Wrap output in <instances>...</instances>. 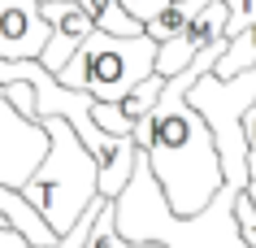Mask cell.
<instances>
[{
  "label": "cell",
  "instance_id": "cell-1",
  "mask_svg": "<svg viewBox=\"0 0 256 248\" xmlns=\"http://www.w3.org/2000/svg\"><path fill=\"white\" fill-rule=\"evenodd\" d=\"M230 48V40H217L213 48H204L182 74L165 83L161 100L152 105L144 118L135 122V139L148 152L152 174L161 183L165 200L178 218H191L200 209L213 205V196L226 187V165H222V148L208 118L191 105V83H200L208 70H217L222 53Z\"/></svg>",
  "mask_w": 256,
  "mask_h": 248
},
{
  "label": "cell",
  "instance_id": "cell-8",
  "mask_svg": "<svg viewBox=\"0 0 256 248\" xmlns=\"http://www.w3.org/2000/svg\"><path fill=\"white\" fill-rule=\"evenodd\" d=\"M78 5L96 18V27L108 31V35H144L148 31V22H139L122 0H78Z\"/></svg>",
  "mask_w": 256,
  "mask_h": 248
},
{
  "label": "cell",
  "instance_id": "cell-2",
  "mask_svg": "<svg viewBox=\"0 0 256 248\" xmlns=\"http://www.w3.org/2000/svg\"><path fill=\"white\" fill-rule=\"evenodd\" d=\"M234 205H239V192L222 187L208 209L191 213V218H178L165 200L156 174H152V161L144 148H139V165L130 174V183L113 196L118 231L126 239H161L165 248H256L248 244Z\"/></svg>",
  "mask_w": 256,
  "mask_h": 248
},
{
  "label": "cell",
  "instance_id": "cell-7",
  "mask_svg": "<svg viewBox=\"0 0 256 248\" xmlns=\"http://www.w3.org/2000/svg\"><path fill=\"white\" fill-rule=\"evenodd\" d=\"M52 31L56 27L44 14V0H0V57L9 61L44 57Z\"/></svg>",
  "mask_w": 256,
  "mask_h": 248
},
{
  "label": "cell",
  "instance_id": "cell-10",
  "mask_svg": "<svg viewBox=\"0 0 256 248\" xmlns=\"http://www.w3.org/2000/svg\"><path fill=\"white\" fill-rule=\"evenodd\" d=\"M252 66H256V22L230 40V48L222 53V61H217V74L230 79V74H243V70H252Z\"/></svg>",
  "mask_w": 256,
  "mask_h": 248
},
{
  "label": "cell",
  "instance_id": "cell-11",
  "mask_svg": "<svg viewBox=\"0 0 256 248\" xmlns=\"http://www.w3.org/2000/svg\"><path fill=\"white\" fill-rule=\"evenodd\" d=\"M96 122L104 131H113V135H135V118L113 100H96Z\"/></svg>",
  "mask_w": 256,
  "mask_h": 248
},
{
  "label": "cell",
  "instance_id": "cell-4",
  "mask_svg": "<svg viewBox=\"0 0 256 248\" xmlns=\"http://www.w3.org/2000/svg\"><path fill=\"white\" fill-rule=\"evenodd\" d=\"M156 57H161V40H152L148 31L144 35H108L96 27L56 79L66 87L92 92L96 100L122 105L148 74H156Z\"/></svg>",
  "mask_w": 256,
  "mask_h": 248
},
{
  "label": "cell",
  "instance_id": "cell-6",
  "mask_svg": "<svg viewBox=\"0 0 256 248\" xmlns=\"http://www.w3.org/2000/svg\"><path fill=\"white\" fill-rule=\"evenodd\" d=\"M226 22H230V5H226V0H208V5H204V9L191 18L182 31H178L174 40L161 44L156 70H161L165 79L182 74V70H187L191 61L204 53V48H213L217 40H230V35H226Z\"/></svg>",
  "mask_w": 256,
  "mask_h": 248
},
{
  "label": "cell",
  "instance_id": "cell-3",
  "mask_svg": "<svg viewBox=\"0 0 256 248\" xmlns=\"http://www.w3.org/2000/svg\"><path fill=\"white\" fill-rule=\"evenodd\" d=\"M40 122L48 126L52 148H48L44 165L26 179L22 192L48 218V226L56 235H66L100 196V161L92 157V148L82 144V135L66 118H40Z\"/></svg>",
  "mask_w": 256,
  "mask_h": 248
},
{
  "label": "cell",
  "instance_id": "cell-12",
  "mask_svg": "<svg viewBox=\"0 0 256 248\" xmlns=\"http://www.w3.org/2000/svg\"><path fill=\"white\" fill-rule=\"evenodd\" d=\"M122 5H126L139 22H152V18H161L165 9H170V0H122Z\"/></svg>",
  "mask_w": 256,
  "mask_h": 248
},
{
  "label": "cell",
  "instance_id": "cell-9",
  "mask_svg": "<svg viewBox=\"0 0 256 248\" xmlns=\"http://www.w3.org/2000/svg\"><path fill=\"white\" fill-rule=\"evenodd\" d=\"M204 5H208V0H170V9H165L161 18H152V22H148V35H152V40H161V44L174 40V35L200 14Z\"/></svg>",
  "mask_w": 256,
  "mask_h": 248
},
{
  "label": "cell",
  "instance_id": "cell-5",
  "mask_svg": "<svg viewBox=\"0 0 256 248\" xmlns=\"http://www.w3.org/2000/svg\"><path fill=\"white\" fill-rule=\"evenodd\" d=\"M48 148H52L48 126L26 118L14 100L0 96V183L26 187V179L44 165Z\"/></svg>",
  "mask_w": 256,
  "mask_h": 248
}]
</instances>
